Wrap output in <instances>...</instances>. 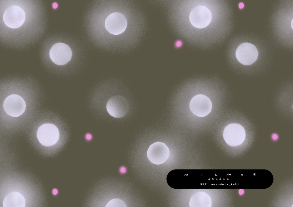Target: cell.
I'll return each instance as SVG.
<instances>
[{
    "instance_id": "cell-11",
    "label": "cell",
    "mask_w": 293,
    "mask_h": 207,
    "mask_svg": "<svg viewBox=\"0 0 293 207\" xmlns=\"http://www.w3.org/2000/svg\"><path fill=\"white\" fill-rule=\"evenodd\" d=\"M106 110L112 116L116 118L124 116L128 111V102L123 97L116 95L110 98L106 105Z\"/></svg>"
},
{
    "instance_id": "cell-8",
    "label": "cell",
    "mask_w": 293,
    "mask_h": 207,
    "mask_svg": "<svg viewBox=\"0 0 293 207\" xmlns=\"http://www.w3.org/2000/svg\"><path fill=\"white\" fill-rule=\"evenodd\" d=\"M189 107L190 110L195 115L199 117H204L211 112L212 105L209 97L203 94H199L192 98Z\"/></svg>"
},
{
    "instance_id": "cell-12",
    "label": "cell",
    "mask_w": 293,
    "mask_h": 207,
    "mask_svg": "<svg viewBox=\"0 0 293 207\" xmlns=\"http://www.w3.org/2000/svg\"><path fill=\"white\" fill-rule=\"evenodd\" d=\"M3 205L4 207H24L25 201L24 197L20 193L14 192L5 196Z\"/></svg>"
},
{
    "instance_id": "cell-5",
    "label": "cell",
    "mask_w": 293,
    "mask_h": 207,
    "mask_svg": "<svg viewBox=\"0 0 293 207\" xmlns=\"http://www.w3.org/2000/svg\"><path fill=\"white\" fill-rule=\"evenodd\" d=\"M3 19L7 26L12 28H17L21 26L25 21V13L19 6L13 5L5 11Z\"/></svg>"
},
{
    "instance_id": "cell-13",
    "label": "cell",
    "mask_w": 293,
    "mask_h": 207,
    "mask_svg": "<svg viewBox=\"0 0 293 207\" xmlns=\"http://www.w3.org/2000/svg\"><path fill=\"white\" fill-rule=\"evenodd\" d=\"M189 204L190 207H210L211 200L209 196L206 193L199 192L191 197Z\"/></svg>"
},
{
    "instance_id": "cell-1",
    "label": "cell",
    "mask_w": 293,
    "mask_h": 207,
    "mask_svg": "<svg viewBox=\"0 0 293 207\" xmlns=\"http://www.w3.org/2000/svg\"><path fill=\"white\" fill-rule=\"evenodd\" d=\"M223 137L226 143L232 146H236L241 144L246 138L244 129L240 125L231 123L224 129Z\"/></svg>"
},
{
    "instance_id": "cell-6",
    "label": "cell",
    "mask_w": 293,
    "mask_h": 207,
    "mask_svg": "<svg viewBox=\"0 0 293 207\" xmlns=\"http://www.w3.org/2000/svg\"><path fill=\"white\" fill-rule=\"evenodd\" d=\"M49 55L50 58L54 63L58 65H63L70 60L72 52L68 45L64 43L59 42L52 46Z\"/></svg>"
},
{
    "instance_id": "cell-2",
    "label": "cell",
    "mask_w": 293,
    "mask_h": 207,
    "mask_svg": "<svg viewBox=\"0 0 293 207\" xmlns=\"http://www.w3.org/2000/svg\"><path fill=\"white\" fill-rule=\"evenodd\" d=\"M40 143L46 146H51L58 141L60 134L58 129L51 123H45L38 128L37 134Z\"/></svg>"
},
{
    "instance_id": "cell-14",
    "label": "cell",
    "mask_w": 293,
    "mask_h": 207,
    "mask_svg": "<svg viewBox=\"0 0 293 207\" xmlns=\"http://www.w3.org/2000/svg\"><path fill=\"white\" fill-rule=\"evenodd\" d=\"M110 205V206L126 207L125 203L121 200L119 199H114L110 200L107 205Z\"/></svg>"
},
{
    "instance_id": "cell-3",
    "label": "cell",
    "mask_w": 293,
    "mask_h": 207,
    "mask_svg": "<svg viewBox=\"0 0 293 207\" xmlns=\"http://www.w3.org/2000/svg\"><path fill=\"white\" fill-rule=\"evenodd\" d=\"M147 154L149 160L156 165L162 164L168 159L170 151L168 147L164 143L157 142L150 145Z\"/></svg>"
},
{
    "instance_id": "cell-10",
    "label": "cell",
    "mask_w": 293,
    "mask_h": 207,
    "mask_svg": "<svg viewBox=\"0 0 293 207\" xmlns=\"http://www.w3.org/2000/svg\"><path fill=\"white\" fill-rule=\"evenodd\" d=\"M105 27L108 31L114 35H118L123 33L127 25V21L122 14L118 12L113 13L106 18Z\"/></svg>"
},
{
    "instance_id": "cell-9",
    "label": "cell",
    "mask_w": 293,
    "mask_h": 207,
    "mask_svg": "<svg viewBox=\"0 0 293 207\" xmlns=\"http://www.w3.org/2000/svg\"><path fill=\"white\" fill-rule=\"evenodd\" d=\"M3 106L5 111L7 114L15 117L20 116L24 113L26 105L22 97L17 94H13L6 98Z\"/></svg>"
},
{
    "instance_id": "cell-4",
    "label": "cell",
    "mask_w": 293,
    "mask_h": 207,
    "mask_svg": "<svg viewBox=\"0 0 293 207\" xmlns=\"http://www.w3.org/2000/svg\"><path fill=\"white\" fill-rule=\"evenodd\" d=\"M236 58L242 64L249 65L254 63L257 59L258 52L253 44L245 42L242 43L237 48L235 52Z\"/></svg>"
},
{
    "instance_id": "cell-7",
    "label": "cell",
    "mask_w": 293,
    "mask_h": 207,
    "mask_svg": "<svg viewBox=\"0 0 293 207\" xmlns=\"http://www.w3.org/2000/svg\"><path fill=\"white\" fill-rule=\"evenodd\" d=\"M189 19L191 23L194 27L203 28L210 23L212 19V15L210 10L206 7L199 5L191 11Z\"/></svg>"
}]
</instances>
